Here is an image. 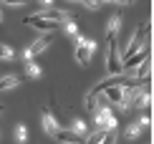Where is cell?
<instances>
[{
  "instance_id": "obj_6",
  "label": "cell",
  "mask_w": 154,
  "mask_h": 144,
  "mask_svg": "<svg viewBox=\"0 0 154 144\" xmlns=\"http://www.w3.org/2000/svg\"><path fill=\"white\" fill-rule=\"evenodd\" d=\"M104 94H106V99L114 101L119 109H126V89L124 86H109V89H104Z\"/></svg>"
},
{
  "instance_id": "obj_1",
  "label": "cell",
  "mask_w": 154,
  "mask_h": 144,
  "mask_svg": "<svg viewBox=\"0 0 154 144\" xmlns=\"http://www.w3.org/2000/svg\"><path fill=\"white\" fill-rule=\"evenodd\" d=\"M106 41H109V51H106V68L109 74H121V56H119V41H116V33H106Z\"/></svg>"
},
{
  "instance_id": "obj_2",
  "label": "cell",
  "mask_w": 154,
  "mask_h": 144,
  "mask_svg": "<svg viewBox=\"0 0 154 144\" xmlns=\"http://www.w3.org/2000/svg\"><path fill=\"white\" fill-rule=\"evenodd\" d=\"M94 129H101V132H106V129H114L116 127V116H114V111L109 109V106H104V104H99L94 111Z\"/></svg>"
},
{
  "instance_id": "obj_10",
  "label": "cell",
  "mask_w": 154,
  "mask_h": 144,
  "mask_svg": "<svg viewBox=\"0 0 154 144\" xmlns=\"http://www.w3.org/2000/svg\"><path fill=\"white\" fill-rule=\"evenodd\" d=\"M41 119H43V129H46V134L53 136V132L58 129V121H56V116L51 114V109H48V106H43V109H41Z\"/></svg>"
},
{
  "instance_id": "obj_21",
  "label": "cell",
  "mask_w": 154,
  "mask_h": 144,
  "mask_svg": "<svg viewBox=\"0 0 154 144\" xmlns=\"http://www.w3.org/2000/svg\"><path fill=\"white\" fill-rule=\"evenodd\" d=\"M15 139H18V144H25V139H28V129H25V124H20V127L15 129Z\"/></svg>"
},
{
  "instance_id": "obj_3",
  "label": "cell",
  "mask_w": 154,
  "mask_h": 144,
  "mask_svg": "<svg viewBox=\"0 0 154 144\" xmlns=\"http://www.w3.org/2000/svg\"><path fill=\"white\" fill-rule=\"evenodd\" d=\"M94 51H96V43L91 38H79V43H76V61H79V66H88Z\"/></svg>"
},
{
  "instance_id": "obj_7",
  "label": "cell",
  "mask_w": 154,
  "mask_h": 144,
  "mask_svg": "<svg viewBox=\"0 0 154 144\" xmlns=\"http://www.w3.org/2000/svg\"><path fill=\"white\" fill-rule=\"evenodd\" d=\"M144 58H149V45H142V48H139L134 56H129L126 61H121V68H124V71H131L134 66H139Z\"/></svg>"
},
{
  "instance_id": "obj_12",
  "label": "cell",
  "mask_w": 154,
  "mask_h": 144,
  "mask_svg": "<svg viewBox=\"0 0 154 144\" xmlns=\"http://www.w3.org/2000/svg\"><path fill=\"white\" fill-rule=\"evenodd\" d=\"M53 139H58V142H63V144H79L81 136L73 134L71 129H61V127H58V129L53 132Z\"/></svg>"
},
{
  "instance_id": "obj_16",
  "label": "cell",
  "mask_w": 154,
  "mask_h": 144,
  "mask_svg": "<svg viewBox=\"0 0 154 144\" xmlns=\"http://www.w3.org/2000/svg\"><path fill=\"white\" fill-rule=\"evenodd\" d=\"M119 28H121V15H111V18H109L106 33H119Z\"/></svg>"
},
{
  "instance_id": "obj_26",
  "label": "cell",
  "mask_w": 154,
  "mask_h": 144,
  "mask_svg": "<svg viewBox=\"0 0 154 144\" xmlns=\"http://www.w3.org/2000/svg\"><path fill=\"white\" fill-rule=\"evenodd\" d=\"M41 3H43V5H51V3H53V0H41Z\"/></svg>"
},
{
  "instance_id": "obj_20",
  "label": "cell",
  "mask_w": 154,
  "mask_h": 144,
  "mask_svg": "<svg viewBox=\"0 0 154 144\" xmlns=\"http://www.w3.org/2000/svg\"><path fill=\"white\" fill-rule=\"evenodd\" d=\"M139 48H142V43H139V41H134V38H131V43H129V48H126V53H124V58H121V61H126L129 56H134V53H137Z\"/></svg>"
},
{
  "instance_id": "obj_24",
  "label": "cell",
  "mask_w": 154,
  "mask_h": 144,
  "mask_svg": "<svg viewBox=\"0 0 154 144\" xmlns=\"http://www.w3.org/2000/svg\"><path fill=\"white\" fill-rule=\"evenodd\" d=\"M66 30H68V33H71V36H76V33H79V28H76L73 18H71V20H66Z\"/></svg>"
},
{
  "instance_id": "obj_22",
  "label": "cell",
  "mask_w": 154,
  "mask_h": 144,
  "mask_svg": "<svg viewBox=\"0 0 154 144\" xmlns=\"http://www.w3.org/2000/svg\"><path fill=\"white\" fill-rule=\"evenodd\" d=\"M99 106V96L96 94H86V111H94Z\"/></svg>"
},
{
  "instance_id": "obj_4",
  "label": "cell",
  "mask_w": 154,
  "mask_h": 144,
  "mask_svg": "<svg viewBox=\"0 0 154 144\" xmlns=\"http://www.w3.org/2000/svg\"><path fill=\"white\" fill-rule=\"evenodd\" d=\"M28 28H38V30H43V33H53V28L58 23H53V20H46V18H41V15H28L23 20Z\"/></svg>"
},
{
  "instance_id": "obj_25",
  "label": "cell",
  "mask_w": 154,
  "mask_h": 144,
  "mask_svg": "<svg viewBox=\"0 0 154 144\" xmlns=\"http://www.w3.org/2000/svg\"><path fill=\"white\" fill-rule=\"evenodd\" d=\"M3 3H8V5H25L28 0H3Z\"/></svg>"
},
{
  "instance_id": "obj_23",
  "label": "cell",
  "mask_w": 154,
  "mask_h": 144,
  "mask_svg": "<svg viewBox=\"0 0 154 144\" xmlns=\"http://www.w3.org/2000/svg\"><path fill=\"white\" fill-rule=\"evenodd\" d=\"M25 74H28L30 78H38V76H41V68H38L35 63H28V66H25Z\"/></svg>"
},
{
  "instance_id": "obj_8",
  "label": "cell",
  "mask_w": 154,
  "mask_h": 144,
  "mask_svg": "<svg viewBox=\"0 0 154 144\" xmlns=\"http://www.w3.org/2000/svg\"><path fill=\"white\" fill-rule=\"evenodd\" d=\"M129 74L137 78L139 83H146V81H149V74H152V61H149V58H144L139 66H134V68L129 71Z\"/></svg>"
},
{
  "instance_id": "obj_13",
  "label": "cell",
  "mask_w": 154,
  "mask_h": 144,
  "mask_svg": "<svg viewBox=\"0 0 154 144\" xmlns=\"http://www.w3.org/2000/svg\"><path fill=\"white\" fill-rule=\"evenodd\" d=\"M18 86V76H3L0 78V91H10Z\"/></svg>"
},
{
  "instance_id": "obj_28",
  "label": "cell",
  "mask_w": 154,
  "mask_h": 144,
  "mask_svg": "<svg viewBox=\"0 0 154 144\" xmlns=\"http://www.w3.org/2000/svg\"><path fill=\"white\" fill-rule=\"evenodd\" d=\"M0 18H3V15H0Z\"/></svg>"
},
{
  "instance_id": "obj_11",
  "label": "cell",
  "mask_w": 154,
  "mask_h": 144,
  "mask_svg": "<svg viewBox=\"0 0 154 144\" xmlns=\"http://www.w3.org/2000/svg\"><path fill=\"white\" fill-rule=\"evenodd\" d=\"M131 38H134V41H139L142 45H149V38H152V23L144 20V23L137 28V33H134Z\"/></svg>"
},
{
  "instance_id": "obj_18",
  "label": "cell",
  "mask_w": 154,
  "mask_h": 144,
  "mask_svg": "<svg viewBox=\"0 0 154 144\" xmlns=\"http://www.w3.org/2000/svg\"><path fill=\"white\" fill-rule=\"evenodd\" d=\"M13 56H15V51H13L10 45L0 43V61H13Z\"/></svg>"
},
{
  "instance_id": "obj_5",
  "label": "cell",
  "mask_w": 154,
  "mask_h": 144,
  "mask_svg": "<svg viewBox=\"0 0 154 144\" xmlns=\"http://www.w3.org/2000/svg\"><path fill=\"white\" fill-rule=\"evenodd\" d=\"M48 45H51V33H43L41 38H38V41H33V43L28 45V48H25V58H28V61H30V58H33V56L43 53V51H46Z\"/></svg>"
},
{
  "instance_id": "obj_14",
  "label": "cell",
  "mask_w": 154,
  "mask_h": 144,
  "mask_svg": "<svg viewBox=\"0 0 154 144\" xmlns=\"http://www.w3.org/2000/svg\"><path fill=\"white\" fill-rule=\"evenodd\" d=\"M142 129H144V127H142L139 121H131L129 127H126V139H137V136L142 134Z\"/></svg>"
},
{
  "instance_id": "obj_9",
  "label": "cell",
  "mask_w": 154,
  "mask_h": 144,
  "mask_svg": "<svg viewBox=\"0 0 154 144\" xmlns=\"http://www.w3.org/2000/svg\"><path fill=\"white\" fill-rule=\"evenodd\" d=\"M35 15L46 18V20H53V23H66V20H71V15H68L66 10H61V8H48V10H43V13H35Z\"/></svg>"
},
{
  "instance_id": "obj_27",
  "label": "cell",
  "mask_w": 154,
  "mask_h": 144,
  "mask_svg": "<svg viewBox=\"0 0 154 144\" xmlns=\"http://www.w3.org/2000/svg\"><path fill=\"white\" fill-rule=\"evenodd\" d=\"M3 111H5V106H3V104H0V114H3Z\"/></svg>"
},
{
  "instance_id": "obj_19",
  "label": "cell",
  "mask_w": 154,
  "mask_h": 144,
  "mask_svg": "<svg viewBox=\"0 0 154 144\" xmlns=\"http://www.w3.org/2000/svg\"><path fill=\"white\" fill-rule=\"evenodd\" d=\"M116 127H114V129H106V132H104V139H101V144H116Z\"/></svg>"
},
{
  "instance_id": "obj_15",
  "label": "cell",
  "mask_w": 154,
  "mask_h": 144,
  "mask_svg": "<svg viewBox=\"0 0 154 144\" xmlns=\"http://www.w3.org/2000/svg\"><path fill=\"white\" fill-rule=\"evenodd\" d=\"M71 132H73V134H79L81 139H83V136H86V132H88V129H86V121L73 119V124H71Z\"/></svg>"
},
{
  "instance_id": "obj_17",
  "label": "cell",
  "mask_w": 154,
  "mask_h": 144,
  "mask_svg": "<svg viewBox=\"0 0 154 144\" xmlns=\"http://www.w3.org/2000/svg\"><path fill=\"white\" fill-rule=\"evenodd\" d=\"M68 3H79L83 8H88V10H99L101 8V0H68Z\"/></svg>"
}]
</instances>
